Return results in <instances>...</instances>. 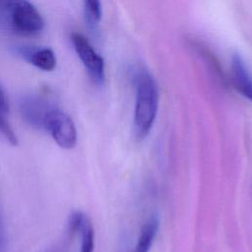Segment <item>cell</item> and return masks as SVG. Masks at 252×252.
<instances>
[{"label":"cell","mask_w":252,"mask_h":252,"mask_svg":"<svg viewBox=\"0 0 252 252\" xmlns=\"http://www.w3.org/2000/svg\"><path fill=\"white\" fill-rule=\"evenodd\" d=\"M158 89L155 79L144 70L137 79L133 120V132L136 139L143 140L150 133L158 114Z\"/></svg>","instance_id":"cell-1"},{"label":"cell","mask_w":252,"mask_h":252,"mask_svg":"<svg viewBox=\"0 0 252 252\" xmlns=\"http://www.w3.org/2000/svg\"><path fill=\"white\" fill-rule=\"evenodd\" d=\"M43 129L62 149L70 150L77 143V130L72 118L58 108L51 107L46 112L43 119Z\"/></svg>","instance_id":"cell-2"},{"label":"cell","mask_w":252,"mask_h":252,"mask_svg":"<svg viewBox=\"0 0 252 252\" xmlns=\"http://www.w3.org/2000/svg\"><path fill=\"white\" fill-rule=\"evenodd\" d=\"M14 28L25 34H34L42 31L44 21L38 10L28 0H16L11 6Z\"/></svg>","instance_id":"cell-3"},{"label":"cell","mask_w":252,"mask_h":252,"mask_svg":"<svg viewBox=\"0 0 252 252\" xmlns=\"http://www.w3.org/2000/svg\"><path fill=\"white\" fill-rule=\"evenodd\" d=\"M71 41L92 80L96 84L103 83L104 61L102 57L94 50L93 45L83 34L73 32L71 34Z\"/></svg>","instance_id":"cell-4"},{"label":"cell","mask_w":252,"mask_h":252,"mask_svg":"<svg viewBox=\"0 0 252 252\" xmlns=\"http://www.w3.org/2000/svg\"><path fill=\"white\" fill-rule=\"evenodd\" d=\"M50 108L47 101L38 96L25 97L20 103V112L23 119L36 129H43V119Z\"/></svg>","instance_id":"cell-5"},{"label":"cell","mask_w":252,"mask_h":252,"mask_svg":"<svg viewBox=\"0 0 252 252\" xmlns=\"http://www.w3.org/2000/svg\"><path fill=\"white\" fill-rule=\"evenodd\" d=\"M231 75L236 90L252 102V77L238 53H234L231 58Z\"/></svg>","instance_id":"cell-6"},{"label":"cell","mask_w":252,"mask_h":252,"mask_svg":"<svg viewBox=\"0 0 252 252\" xmlns=\"http://www.w3.org/2000/svg\"><path fill=\"white\" fill-rule=\"evenodd\" d=\"M159 227V219L157 215L151 216L143 224L133 252H149Z\"/></svg>","instance_id":"cell-7"},{"label":"cell","mask_w":252,"mask_h":252,"mask_svg":"<svg viewBox=\"0 0 252 252\" xmlns=\"http://www.w3.org/2000/svg\"><path fill=\"white\" fill-rule=\"evenodd\" d=\"M30 63L43 71H52L56 66V57L50 48H37L26 52Z\"/></svg>","instance_id":"cell-8"},{"label":"cell","mask_w":252,"mask_h":252,"mask_svg":"<svg viewBox=\"0 0 252 252\" xmlns=\"http://www.w3.org/2000/svg\"><path fill=\"white\" fill-rule=\"evenodd\" d=\"M81 236L80 252H94V232L91 220L86 216L79 230Z\"/></svg>","instance_id":"cell-9"},{"label":"cell","mask_w":252,"mask_h":252,"mask_svg":"<svg viewBox=\"0 0 252 252\" xmlns=\"http://www.w3.org/2000/svg\"><path fill=\"white\" fill-rule=\"evenodd\" d=\"M84 15L91 27L98 25L101 19V4L99 0H84Z\"/></svg>","instance_id":"cell-10"},{"label":"cell","mask_w":252,"mask_h":252,"mask_svg":"<svg viewBox=\"0 0 252 252\" xmlns=\"http://www.w3.org/2000/svg\"><path fill=\"white\" fill-rule=\"evenodd\" d=\"M0 139L4 142L12 145H18V138L11 125L4 118V114L0 112Z\"/></svg>","instance_id":"cell-11"},{"label":"cell","mask_w":252,"mask_h":252,"mask_svg":"<svg viewBox=\"0 0 252 252\" xmlns=\"http://www.w3.org/2000/svg\"><path fill=\"white\" fill-rule=\"evenodd\" d=\"M9 111V105L6 98V95L2 89L0 88V112L2 114H6Z\"/></svg>","instance_id":"cell-12"},{"label":"cell","mask_w":252,"mask_h":252,"mask_svg":"<svg viewBox=\"0 0 252 252\" xmlns=\"http://www.w3.org/2000/svg\"><path fill=\"white\" fill-rule=\"evenodd\" d=\"M16 0H0V8L3 9V8H11V6L13 5V3L15 2Z\"/></svg>","instance_id":"cell-13"},{"label":"cell","mask_w":252,"mask_h":252,"mask_svg":"<svg viewBox=\"0 0 252 252\" xmlns=\"http://www.w3.org/2000/svg\"><path fill=\"white\" fill-rule=\"evenodd\" d=\"M50 252H62V249H56V250H53V251H50Z\"/></svg>","instance_id":"cell-14"}]
</instances>
